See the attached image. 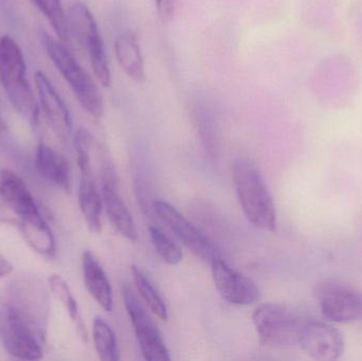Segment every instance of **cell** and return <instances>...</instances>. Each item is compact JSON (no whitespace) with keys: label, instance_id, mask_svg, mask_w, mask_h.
Wrapping results in <instances>:
<instances>
[{"label":"cell","instance_id":"obj_1","mask_svg":"<svg viewBox=\"0 0 362 361\" xmlns=\"http://www.w3.org/2000/svg\"><path fill=\"white\" fill-rule=\"evenodd\" d=\"M232 177L238 203L248 222L261 230L274 231L276 206L257 165L246 157H238L233 163Z\"/></svg>","mask_w":362,"mask_h":361},{"label":"cell","instance_id":"obj_2","mask_svg":"<svg viewBox=\"0 0 362 361\" xmlns=\"http://www.w3.org/2000/svg\"><path fill=\"white\" fill-rule=\"evenodd\" d=\"M0 84L15 110L27 118L32 126H37L40 110L28 82L23 52L8 35L0 37Z\"/></svg>","mask_w":362,"mask_h":361},{"label":"cell","instance_id":"obj_3","mask_svg":"<svg viewBox=\"0 0 362 361\" xmlns=\"http://www.w3.org/2000/svg\"><path fill=\"white\" fill-rule=\"evenodd\" d=\"M40 36L45 51L69 84L83 110L93 118H102L104 114L103 97L95 81L62 42L45 31H40Z\"/></svg>","mask_w":362,"mask_h":361},{"label":"cell","instance_id":"obj_4","mask_svg":"<svg viewBox=\"0 0 362 361\" xmlns=\"http://www.w3.org/2000/svg\"><path fill=\"white\" fill-rule=\"evenodd\" d=\"M0 298L16 312L40 341H46L50 304L48 292L38 278L21 276L8 284Z\"/></svg>","mask_w":362,"mask_h":361},{"label":"cell","instance_id":"obj_5","mask_svg":"<svg viewBox=\"0 0 362 361\" xmlns=\"http://www.w3.org/2000/svg\"><path fill=\"white\" fill-rule=\"evenodd\" d=\"M308 317L280 303H265L255 309L252 322L259 341L274 348L298 345Z\"/></svg>","mask_w":362,"mask_h":361},{"label":"cell","instance_id":"obj_6","mask_svg":"<svg viewBox=\"0 0 362 361\" xmlns=\"http://www.w3.org/2000/svg\"><path fill=\"white\" fill-rule=\"evenodd\" d=\"M67 23L69 35L74 36L81 48L86 51L98 81L104 87H110L112 74L103 38L86 4L83 2L71 4L67 12Z\"/></svg>","mask_w":362,"mask_h":361},{"label":"cell","instance_id":"obj_7","mask_svg":"<svg viewBox=\"0 0 362 361\" xmlns=\"http://www.w3.org/2000/svg\"><path fill=\"white\" fill-rule=\"evenodd\" d=\"M315 298L327 321L346 324L362 320V294L344 282L323 280L315 288Z\"/></svg>","mask_w":362,"mask_h":361},{"label":"cell","instance_id":"obj_8","mask_svg":"<svg viewBox=\"0 0 362 361\" xmlns=\"http://www.w3.org/2000/svg\"><path fill=\"white\" fill-rule=\"evenodd\" d=\"M0 341L14 358L40 360L42 358L44 341L17 315L16 312L0 298Z\"/></svg>","mask_w":362,"mask_h":361},{"label":"cell","instance_id":"obj_9","mask_svg":"<svg viewBox=\"0 0 362 361\" xmlns=\"http://www.w3.org/2000/svg\"><path fill=\"white\" fill-rule=\"evenodd\" d=\"M123 300L144 360H171L169 349L158 326L153 321L146 307L138 300L134 290L127 284L123 286Z\"/></svg>","mask_w":362,"mask_h":361},{"label":"cell","instance_id":"obj_10","mask_svg":"<svg viewBox=\"0 0 362 361\" xmlns=\"http://www.w3.org/2000/svg\"><path fill=\"white\" fill-rule=\"evenodd\" d=\"M154 209L178 241L197 258L210 264L215 258L221 256L218 248L206 237V233L202 232L171 203L157 199L154 201Z\"/></svg>","mask_w":362,"mask_h":361},{"label":"cell","instance_id":"obj_11","mask_svg":"<svg viewBox=\"0 0 362 361\" xmlns=\"http://www.w3.org/2000/svg\"><path fill=\"white\" fill-rule=\"evenodd\" d=\"M211 265V273L217 292L223 300L233 305H250L261 298V290L255 281L230 266L221 256L215 258Z\"/></svg>","mask_w":362,"mask_h":361},{"label":"cell","instance_id":"obj_12","mask_svg":"<svg viewBox=\"0 0 362 361\" xmlns=\"http://www.w3.org/2000/svg\"><path fill=\"white\" fill-rule=\"evenodd\" d=\"M101 177L103 207L110 224L127 241L137 242L138 231L135 220L119 193L118 177L112 161L108 159L102 165Z\"/></svg>","mask_w":362,"mask_h":361},{"label":"cell","instance_id":"obj_13","mask_svg":"<svg viewBox=\"0 0 362 361\" xmlns=\"http://www.w3.org/2000/svg\"><path fill=\"white\" fill-rule=\"evenodd\" d=\"M298 345L314 360L329 361L341 357L346 343L339 330L327 322L308 318Z\"/></svg>","mask_w":362,"mask_h":361},{"label":"cell","instance_id":"obj_14","mask_svg":"<svg viewBox=\"0 0 362 361\" xmlns=\"http://www.w3.org/2000/svg\"><path fill=\"white\" fill-rule=\"evenodd\" d=\"M35 85L47 122L62 142H67L72 134L71 114L67 105L44 72H36Z\"/></svg>","mask_w":362,"mask_h":361},{"label":"cell","instance_id":"obj_15","mask_svg":"<svg viewBox=\"0 0 362 361\" xmlns=\"http://www.w3.org/2000/svg\"><path fill=\"white\" fill-rule=\"evenodd\" d=\"M0 199L17 218H29L40 213V208L27 184L11 170L0 172Z\"/></svg>","mask_w":362,"mask_h":361},{"label":"cell","instance_id":"obj_16","mask_svg":"<svg viewBox=\"0 0 362 361\" xmlns=\"http://www.w3.org/2000/svg\"><path fill=\"white\" fill-rule=\"evenodd\" d=\"M80 172L78 205L81 212L84 216L89 230L99 235L102 230V213L104 209L102 193L98 189L93 169L83 170Z\"/></svg>","mask_w":362,"mask_h":361},{"label":"cell","instance_id":"obj_17","mask_svg":"<svg viewBox=\"0 0 362 361\" xmlns=\"http://www.w3.org/2000/svg\"><path fill=\"white\" fill-rule=\"evenodd\" d=\"M35 169L42 177L53 186L69 193L71 191L69 163L61 153L40 142L35 155Z\"/></svg>","mask_w":362,"mask_h":361},{"label":"cell","instance_id":"obj_18","mask_svg":"<svg viewBox=\"0 0 362 361\" xmlns=\"http://www.w3.org/2000/svg\"><path fill=\"white\" fill-rule=\"evenodd\" d=\"M82 268L87 292L104 311L110 313L114 307L112 285L103 266L88 250L83 254Z\"/></svg>","mask_w":362,"mask_h":361},{"label":"cell","instance_id":"obj_19","mask_svg":"<svg viewBox=\"0 0 362 361\" xmlns=\"http://www.w3.org/2000/svg\"><path fill=\"white\" fill-rule=\"evenodd\" d=\"M115 52L119 65L124 73L136 83L146 81V65L137 36L125 31L115 40Z\"/></svg>","mask_w":362,"mask_h":361},{"label":"cell","instance_id":"obj_20","mask_svg":"<svg viewBox=\"0 0 362 361\" xmlns=\"http://www.w3.org/2000/svg\"><path fill=\"white\" fill-rule=\"evenodd\" d=\"M19 230L25 243L34 251L46 258H53L57 252L54 235L42 213L18 220Z\"/></svg>","mask_w":362,"mask_h":361},{"label":"cell","instance_id":"obj_21","mask_svg":"<svg viewBox=\"0 0 362 361\" xmlns=\"http://www.w3.org/2000/svg\"><path fill=\"white\" fill-rule=\"evenodd\" d=\"M193 116L204 146L209 150H214L216 148V117L214 106L206 93H197L194 97Z\"/></svg>","mask_w":362,"mask_h":361},{"label":"cell","instance_id":"obj_22","mask_svg":"<svg viewBox=\"0 0 362 361\" xmlns=\"http://www.w3.org/2000/svg\"><path fill=\"white\" fill-rule=\"evenodd\" d=\"M48 282L49 288H50L51 292H52L54 298L67 309L68 315H69L70 319H71L72 324L76 328L78 338L82 341L83 343H86L88 341L86 326H85L82 316H81L78 302H76L67 282L59 275L51 276Z\"/></svg>","mask_w":362,"mask_h":361},{"label":"cell","instance_id":"obj_23","mask_svg":"<svg viewBox=\"0 0 362 361\" xmlns=\"http://www.w3.org/2000/svg\"><path fill=\"white\" fill-rule=\"evenodd\" d=\"M132 276H133L136 288H137L138 292H139L146 307L159 319L167 321L168 318H169L167 304H165L160 292L155 288L152 281L148 279V276L136 265L132 266Z\"/></svg>","mask_w":362,"mask_h":361},{"label":"cell","instance_id":"obj_24","mask_svg":"<svg viewBox=\"0 0 362 361\" xmlns=\"http://www.w3.org/2000/svg\"><path fill=\"white\" fill-rule=\"evenodd\" d=\"M93 338L95 351L103 361L120 360L118 341L112 326L103 318L95 317L93 322Z\"/></svg>","mask_w":362,"mask_h":361},{"label":"cell","instance_id":"obj_25","mask_svg":"<svg viewBox=\"0 0 362 361\" xmlns=\"http://www.w3.org/2000/svg\"><path fill=\"white\" fill-rule=\"evenodd\" d=\"M31 1L48 19L61 42H69L67 14L64 10L61 0H31Z\"/></svg>","mask_w":362,"mask_h":361},{"label":"cell","instance_id":"obj_26","mask_svg":"<svg viewBox=\"0 0 362 361\" xmlns=\"http://www.w3.org/2000/svg\"><path fill=\"white\" fill-rule=\"evenodd\" d=\"M151 242L158 256L169 265L180 264L183 259L182 250L160 227L150 225L148 228Z\"/></svg>","mask_w":362,"mask_h":361},{"label":"cell","instance_id":"obj_27","mask_svg":"<svg viewBox=\"0 0 362 361\" xmlns=\"http://www.w3.org/2000/svg\"><path fill=\"white\" fill-rule=\"evenodd\" d=\"M157 13L163 23H168L173 18L175 13L176 0H155Z\"/></svg>","mask_w":362,"mask_h":361},{"label":"cell","instance_id":"obj_28","mask_svg":"<svg viewBox=\"0 0 362 361\" xmlns=\"http://www.w3.org/2000/svg\"><path fill=\"white\" fill-rule=\"evenodd\" d=\"M0 223L1 224L18 225V218L8 209V206L0 199Z\"/></svg>","mask_w":362,"mask_h":361},{"label":"cell","instance_id":"obj_29","mask_svg":"<svg viewBox=\"0 0 362 361\" xmlns=\"http://www.w3.org/2000/svg\"><path fill=\"white\" fill-rule=\"evenodd\" d=\"M13 269H14V267H13L12 263L6 256L0 254V279L10 276Z\"/></svg>","mask_w":362,"mask_h":361}]
</instances>
